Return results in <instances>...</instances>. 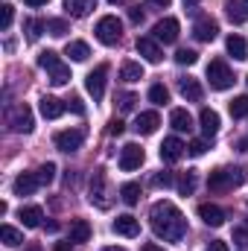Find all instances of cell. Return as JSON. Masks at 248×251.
Returning a JSON list of instances; mask_svg holds the SVG:
<instances>
[{
	"instance_id": "7a4b0ae2",
	"label": "cell",
	"mask_w": 248,
	"mask_h": 251,
	"mask_svg": "<svg viewBox=\"0 0 248 251\" xmlns=\"http://www.w3.org/2000/svg\"><path fill=\"white\" fill-rule=\"evenodd\" d=\"M248 181V170L246 167H219V170H213L210 176H207V187L213 190V193H225V190H234L240 187V184H246Z\"/></svg>"
},
{
	"instance_id": "7bdbcfd3",
	"label": "cell",
	"mask_w": 248,
	"mask_h": 251,
	"mask_svg": "<svg viewBox=\"0 0 248 251\" xmlns=\"http://www.w3.org/2000/svg\"><path fill=\"white\" fill-rule=\"evenodd\" d=\"M134 102H137V97H134V94H120V97H117L120 111H131V108H134Z\"/></svg>"
},
{
	"instance_id": "9c48e42d",
	"label": "cell",
	"mask_w": 248,
	"mask_h": 251,
	"mask_svg": "<svg viewBox=\"0 0 248 251\" xmlns=\"http://www.w3.org/2000/svg\"><path fill=\"white\" fill-rule=\"evenodd\" d=\"M178 21L175 18H161L155 26H152V32H155V41H164V44H175L178 41Z\"/></svg>"
},
{
	"instance_id": "3957f363",
	"label": "cell",
	"mask_w": 248,
	"mask_h": 251,
	"mask_svg": "<svg viewBox=\"0 0 248 251\" xmlns=\"http://www.w3.org/2000/svg\"><path fill=\"white\" fill-rule=\"evenodd\" d=\"M94 35H97V41H99V44L114 47V44L123 38V24L117 21V15H105V18H99V21H97Z\"/></svg>"
},
{
	"instance_id": "1f68e13d",
	"label": "cell",
	"mask_w": 248,
	"mask_h": 251,
	"mask_svg": "<svg viewBox=\"0 0 248 251\" xmlns=\"http://www.w3.org/2000/svg\"><path fill=\"white\" fill-rule=\"evenodd\" d=\"M59 64H62V59H59L56 50H44V53L38 56V67H44V70H56Z\"/></svg>"
},
{
	"instance_id": "5bb4252c",
	"label": "cell",
	"mask_w": 248,
	"mask_h": 251,
	"mask_svg": "<svg viewBox=\"0 0 248 251\" xmlns=\"http://www.w3.org/2000/svg\"><path fill=\"white\" fill-rule=\"evenodd\" d=\"M198 216H201V222L210 225V228L225 225V210H222L219 204H198Z\"/></svg>"
},
{
	"instance_id": "8992f818",
	"label": "cell",
	"mask_w": 248,
	"mask_h": 251,
	"mask_svg": "<svg viewBox=\"0 0 248 251\" xmlns=\"http://www.w3.org/2000/svg\"><path fill=\"white\" fill-rule=\"evenodd\" d=\"M105 79H108V64H97V67L88 73L85 88H88V94H91L94 100H102V97H105Z\"/></svg>"
},
{
	"instance_id": "11a10c76",
	"label": "cell",
	"mask_w": 248,
	"mask_h": 251,
	"mask_svg": "<svg viewBox=\"0 0 248 251\" xmlns=\"http://www.w3.org/2000/svg\"><path fill=\"white\" fill-rule=\"evenodd\" d=\"M196 3H198V0H184V6H187V9H193Z\"/></svg>"
},
{
	"instance_id": "f1b7e54d",
	"label": "cell",
	"mask_w": 248,
	"mask_h": 251,
	"mask_svg": "<svg viewBox=\"0 0 248 251\" xmlns=\"http://www.w3.org/2000/svg\"><path fill=\"white\" fill-rule=\"evenodd\" d=\"M0 240H3V246H24V234L18 228H12V225L0 228Z\"/></svg>"
},
{
	"instance_id": "4dcf8cb0",
	"label": "cell",
	"mask_w": 248,
	"mask_h": 251,
	"mask_svg": "<svg viewBox=\"0 0 248 251\" xmlns=\"http://www.w3.org/2000/svg\"><path fill=\"white\" fill-rule=\"evenodd\" d=\"M231 117L234 120H243V117H248V94H243V97H237V100H231Z\"/></svg>"
},
{
	"instance_id": "ba28073f",
	"label": "cell",
	"mask_w": 248,
	"mask_h": 251,
	"mask_svg": "<svg viewBox=\"0 0 248 251\" xmlns=\"http://www.w3.org/2000/svg\"><path fill=\"white\" fill-rule=\"evenodd\" d=\"M143 161H146V152H143L137 143H125L123 149H120V170H123V173H134V170H140Z\"/></svg>"
},
{
	"instance_id": "f907efd6",
	"label": "cell",
	"mask_w": 248,
	"mask_h": 251,
	"mask_svg": "<svg viewBox=\"0 0 248 251\" xmlns=\"http://www.w3.org/2000/svg\"><path fill=\"white\" fill-rule=\"evenodd\" d=\"M149 3H152V6H161V9H167V6H170L173 0H149Z\"/></svg>"
},
{
	"instance_id": "b9f144b4",
	"label": "cell",
	"mask_w": 248,
	"mask_h": 251,
	"mask_svg": "<svg viewBox=\"0 0 248 251\" xmlns=\"http://www.w3.org/2000/svg\"><path fill=\"white\" fill-rule=\"evenodd\" d=\"M187 152H190L193 158H198V155H204V152H207V137H204V140H190V146H187Z\"/></svg>"
},
{
	"instance_id": "603a6c76",
	"label": "cell",
	"mask_w": 248,
	"mask_h": 251,
	"mask_svg": "<svg viewBox=\"0 0 248 251\" xmlns=\"http://www.w3.org/2000/svg\"><path fill=\"white\" fill-rule=\"evenodd\" d=\"M225 47H228V53H231L237 62H246V59H248V44H246V38H243V35H228Z\"/></svg>"
},
{
	"instance_id": "4fadbf2b",
	"label": "cell",
	"mask_w": 248,
	"mask_h": 251,
	"mask_svg": "<svg viewBox=\"0 0 248 251\" xmlns=\"http://www.w3.org/2000/svg\"><path fill=\"white\" fill-rule=\"evenodd\" d=\"M193 35H196L198 41L210 44V41L219 35V24H216L213 18H198V21H196V26H193Z\"/></svg>"
},
{
	"instance_id": "9a60e30c",
	"label": "cell",
	"mask_w": 248,
	"mask_h": 251,
	"mask_svg": "<svg viewBox=\"0 0 248 251\" xmlns=\"http://www.w3.org/2000/svg\"><path fill=\"white\" fill-rule=\"evenodd\" d=\"M178 91H181V97H184L187 102H198V100L204 97L198 79H193V76H181V79H178Z\"/></svg>"
},
{
	"instance_id": "ffe728a7",
	"label": "cell",
	"mask_w": 248,
	"mask_h": 251,
	"mask_svg": "<svg viewBox=\"0 0 248 251\" xmlns=\"http://www.w3.org/2000/svg\"><path fill=\"white\" fill-rule=\"evenodd\" d=\"M18 219L24 222V228H38L41 219H44V210H41L38 204H26V207L18 210Z\"/></svg>"
},
{
	"instance_id": "9f6ffc18",
	"label": "cell",
	"mask_w": 248,
	"mask_h": 251,
	"mask_svg": "<svg viewBox=\"0 0 248 251\" xmlns=\"http://www.w3.org/2000/svg\"><path fill=\"white\" fill-rule=\"evenodd\" d=\"M240 149H243V152H248V137L243 140V143H240Z\"/></svg>"
},
{
	"instance_id": "60d3db41",
	"label": "cell",
	"mask_w": 248,
	"mask_h": 251,
	"mask_svg": "<svg viewBox=\"0 0 248 251\" xmlns=\"http://www.w3.org/2000/svg\"><path fill=\"white\" fill-rule=\"evenodd\" d=\"M152 184H155V187H173V184H175V178H173V173H167V170H164V173H155V178H152Z\"/></svg>"
},
{
	"instance_id": "277c9868",
	"label": "cell",
	"mask_w": 248,
	"mask_h": 251,
	"mask_svg": "<svg viewBox=\"0 0 248 251\" xmlns=\"http://www.w3.org/2000/svg\"><path fill=\"white\" fill-rule=\"evenodd\" d=\"M207 82H210L213 91H228L234 85V70L222 59H213V62L207 64Z\"/></svg>"
},
{
	"instance_id": "8d00e7d4",
	"label": "cell",
	"mask_w": 248,
	"mask_h": 251,
	"mask_svg": "<svg viewBox=\"0 0 248 251\" xmlns=\"http://www.w3.org/2000/svg\"><path fill=\"white\" fill-rule=\"evenodd\" d=\"M41 29H47V21H26V38L29 41H38Z\"/></svg>"
},
{
	"instance_id": "7c38bea8",
	"label": "cell",
	"mask_w": 248,
	"mask_h": 251,
	"mask_svg": "<svg viewBox=\"0 0 248 251\" xmlns=\"http://www.w3.org/2000/svg\"><path fill=\"white\" fill-rule=\"evenodd\" d=\"M38 187H41V178H38V173H21V176L15 178V184H12L15 196H32Z\"/></svg>"
},
{
	"instance_id": "44dd1931",
	"label": "cell",
	"mask_w": 248,
	"mask_h": 251,
	"mask_svg": "<svg viewBox=\"0 0 248 251\" xmlns=\"http://www.w3.org/2000/svg\"><path fill=\"white\" fill-rule=\"evenodd\" d=\"M198 123H201V131H204V137L210 140L216 131H219V114L213 111V108H201V114H198Z\"/></svg>"
},
{
	"instance_id": "74e56055",
	"label": "cell",
	"mask_w": 248,
	"mask_h": 251,
	"mask_svg": "<svg viewBox=\"0 0 248 251\" xmlns=\"http://www.w3.org/2000/svg\"><path fill=\"white\" fill-rule=\"evenodd\" d=\"M196 59H198V53H196V50H178V53H175V62L181 64V67L196 64Z\"/></svg>"
},
{
	"instance_id": "bcb514c9",
	"label": "cell",
	"mask_w": 248,
	"mask_h": 251,
	"mask_svg": "<svg viewBox=\"0 0 248 251\" xmlns=\"http://www.w3.org/2000/svg\"><path fill=\"white\" fill-rule=\"evenodd\" d=\"M234 243L248 246V231H246V228H237V231H234Z\"/></svg>"
},
{
	"instance_id": "f35d334b",
	"label": "cell",
	"mask_w": 248,
	"mask_h": 251,
	"mask_svg": "<svg viewBox=\"0 0 248 251\" xmlns=\"http://www.w3.org/2000/svg\"><path fill=\"white\" fill-rule=\"evenodd\" d=\"M12 18H15V9L9 3H3L0 6V29H9L12 26Z\"/></svg>"
},
{
	"instance_id": "c3c4849f",
	"label": "cell",
	"mask_w": 248,
	"mask_h": 251,
	"mask_svg": "<svg viewBox=\"0 0 248 251\" xmlns=\"http://www.w3.org/2000/svg\"><path fill=\"white\" fill-rule=\"evenodd\" d=\"M128 18H131V24H140V21H143V12H140V9H131Z\"/></svg>"
},
{
	"instance_id": "ee69618b",
	"label": "cell",
	"mask_w": 248,
	"mask_h": 251,
	"mask_svg": "<svg viewBox=\"0 0 248 251\" xmlns=\"http://www.w3.org/2000/svg\"><path fill=\"white\" fill-rule=\"evenodd\" d=\"M67 108H73L76 114H85V105H82V100H79V97H70V100H67Z\"/></svg>"
},
{
	"instance_id": "ab89813d",
	"label": "cell",
	"mask_w": 248,
	"mask_h": 251,
	"mask_svg": "<svg viewBox=\"0 0 248 251\" xmlns=\"http://www.w3.org/2000/svg\"><path fill=\"white\" fill-rule=\"evenodd\" d=\"M38 178H41V184H50L53 178H56V164H44V167H38Z\"/></svg>"
},
{
	"instance_id": "52a82bcc",
	"label": "cell",
	"mask_w": 248,
	"mask_h": 251,
	"mask_svg": "<svg viewBox=\"0 0 248 251\" xmlns=\"http://www.w3.org/2000/svg\"><path fill=\"white\" fill-rule=\"evenodd\" d=\"M91 204H97V207H111V193H108V181H105V176H102V170H97L94 173V181H91Z\"/></svg>"
},
{
	"instance_id": "680465c9",
	"label": "cell",
	"mask_w": 248,
	"mask_h": 251,
	"mask_svg": "<svg viewBox=\"0 0 248 251\" xmlns=\"http://www.w3.org/2000/svg\"><path fill=\"white\" fill-rule=\"evenodd\" d=\"M108 3H111V6H120V3H125V0H108Z\"/></svg>"
},
{
	"instance_id": "2e32d148",
	"label": "cell",
	"mask_w": 248,
	"mask_h": 251,
	"mask_svg": "<svg viewBox=\"0 0 248 251\" xmlns=\"http://www.w3.org/2000/svg\"><path fill=\"white\" fill-rule=\"evenodd\" d=\"M114 234H120V237H137L140 234V222L131 216V213H123V216H117L114 219Z\"/></svg>"
},
{
	"instance_id": "6da1fadb",
	"label": "cell",
	"mask_w": 248,
	"mask_h": 251,
	"mask_svg": "<svg viewBox=\"0 0 248 251\" xmlns=\"http://www.w3.org/2000/svg\"><path fill=\"white\" fill-rule=\"evenodd\" d=\"M149 225H152L155 237L164 240V243H181L184 234H187L184 213H181L173 201H167V199L152 204V210H149Z\"/></svg>"
},
{
	"instance_id": "e0dca14e",
	"label": "cell",
	"mask_w": 248,
	"mask_h": 251,
	"mask_svg": "<svg viewBox=\"0 0 248 251\" xmlns=\"http://www.w3.org/2000/svg\"><path fill=\"white\" fill-rule=\"evenodd\" d=\"M137 53H140L149 64H158L164 59V53H161V47H158L155 38H137Z\"/></svg>"
},
{
	"instance_id": "816d5d0a",
	"label": "cell",
	"mask_w": 248,
	"mask_h": 251,
	"mask_svg": "<svg viewBox=\"0 0 248 251\" xmlns=\"http://www.w3.org/2000/svg\"><path fill=\"white\" fill-rule=\"evenodd\" d=\"M140 251H164V249H161V246H155V243H146Z\"/></svg>"
},
{
	"instance_id": "d6a6232c",
	"label": "cell",
	"mask_w": 248,
	"mask_h": 251,
	"mask_svg": "<svg viewBox=\"0 0 248 251\" xmlns=\"http://www.w3.org/2000/svg\"><path fill=\"white\" fill-rule=\"evenodd\" d=\"M149 100H152L155 105H167V102H170V91H167L164 85H152V88H149Z\"/></svg>"
},
{
	"instance_id": "d590c367",
	"label": "cell",
	"mask_w": 248,
	"mask_h": 251,
	"mask_svg": "<svg viewBox=\"0 0 248 251\" xmlns=\"http://www.w3.org/2000/svg\"><path fill=\"white\" fill-rule=\"evenodd\" d=\"M47 32L56 35V38L67 35V21H62V18H50V21H47Z\"/></svg>"
},
{
	"instance_id": "30bf717a",
	"label": "cell",
	"mask_w": 248,
	"mask_h": 251,
	"mask_svg": "<svg viewBox=\"0 0 248 251\" xmlns=\"http://www.w3.org/2000/svg\"><path fill=\"white\" fill-rule=\"evenodd\" d=\"M82 140H85V131L82 128H64V131H59L53 137L56 149H62V152H76L82 146Z\"/></svg>"
},
{
	"instance_id": "8fae6325",
	"label": "cell",
	"mask_w": 248,
	"mask_h": 251,
	"mask_svg": "<svg viewBox=\"0 0 248 251\" xmlns=\"http://www.w3.org/2000/svg\"><path fill=\"white\" fill-rule=\"evenodd\" d=\"M184 152H187V143L178 140V137H167L161 143V161H167V164H175Z\"/></svg>"
},
{
	"instance_id": "ac0fdd59",
	"label": "cell",
	"mask_w": 248,
	"mask_h": 251,
	"mask_svg": "<svg viewBox=\"0 0 248 251\" xmlns=\"http://www.w3.org/2000/svg\"><path fill=\"white\" fill-rule=\"evenodd\" d=\"M158 126H161L158 111H143V114H137V120H134V131H137V134H155Z\"/></svg>"
},
{
	"instance_id": "6f0895ef",
	"label": "cell",
	"mask_w": 248,
	"mask_h": 251,
	"mask_svg": "<svg viewBox=\"0 0 248 251\" xmlns=\"http://www.w3.org/2000/svg\"><path fill=\"white\" fill-rule=\"evenodd\" d=\"M26 251H41V246H35V243H32V246H29Z\"/></svg>"
},
{
	"instance_id": "7dc6e473",
	"label": "cell",
	"mask_w": 248,
	"mask_h": 251,
	"mask_svg": "<svg viewBox=\"0 0 248 251\" xmlns=\"http://www.w3.org/2000/svg\"><path fill=\"white\" fill-rule=\"evenodd\" d=\"M204 251H228V243H222V240H210V246Z\"/></svg>"
},
{
	"instance_id": "4316f807",
	"label": "cell",
	"mask_w": 248,
	"mask_h": 251,
	"mask_svg": "<svg viewBox=\"0 0 248 251\" xmlns=\"http://www.w3.org/2000/svg\"><path fill=\"white\" fill-rule=\"evenodd\" d=\"M91 240V225L85 219H76L70 225V243H88Z\"/></svg>"
},
{
	"instance_id": "7402d4cb",
	"label": "cell",
	"mask_w": 248,
	"mask_h": 251,
	"mask_svg": "<svg viewBox=\"0 0 248 251\" xmlns=\"http://www.w3.org/2000/svg\"><path fill=\"white\" fill-rule=\"evenodd\" d=\"M64 9L73 18H88L97 9V0H64Z\"/></svg>"
},
{
	"instance_id": "484cf974",
	"label": "cell",
	"mask_w": 248,
	"mask_h": 251,
	"mask_svg": "<svg viewBox=\"0 0 248 251\" xmlns=\"http://www.w3.org/2000/svg\"><path fill=\"white\" fill-rule=\"evenodd\" d=\"M64 56H70L73 62H85V59L91 56V47H88L85 41H67V47H64Z\"/></svg>"
},
{
	"instance_id": "f5cc1de1",
	"label": "cell",
	"mask_w": 248,
	"mask_h": 251,
	"mask_svg": "<svg viewBox=\"0 0 248 251\" xmlns=\"http://www.w3.org/2000/svg\"><path fill=\"white\" fill-rule=\"evenodd\" d=\"M56 251H73L70 249V240H67V243H56Z\"/></svg>"
},
{
	"instance_id": "681fc988",
	"label": "cell",
	"mask_w": 248,
	"mask_h": 251,
	"mask_svg": "<svg viewBox=\"0 0 248 251\" xmlns=\"http://www.w3.org/2000/svg\"><path fill=\"white\" fill-rule=\"evenodd\" d=\"M24 3H26V6H32V9H38V6H47L50 0H24Z\"/></svg>"
},
{
	"instance_id": "d4e9b609",
	"label": "cell",
	"mask_w": 248,
	"mask_h": 251,
	"mask_svg": "<svg viewBox=\"0 0 248 251\" xmlns=\"http://www.w3.org/2000/svg\"><path fill=\"white\" fill-rule=\"evenodd\" d=\"M225 9H228V21H231V24L240 26V24H246L248 21V6L243 3V0H231Z\"/></svg>"
},
{
	"instance_id": "e575fe53",
	"label": "cell",
	"mask_w": 248,
	"mask_h": 251,
	"mask_svg": "<svg viewBox=\"0 0 248 251\" xmlns=\"http://www.w3.org/2000/svg\"><path fill=\"white\" fill-rule=\"evenodd\" d=\"M50 82L53 85H67L70 82V67L67 64H59L56 70H50Z\"/></svg>"
},
{
	"instance_id": "f546056e",
	"label": "cell",
	"mask_w": 248,
	"mask_h": 251,
	"mask_svg": "<svg viewBox=\"0 0 248 251\" xmlns=\"http://www.w3.org/2000/svg\"><path fill=\"white\" fill-rule=\"evenodd\" d=\"M120 199H123L128 207H131V204H137V201H140V184H137V181L123 184V187H120Z\"/></svg>"
},
{
	"instance_id": "d6986e66",
	"label": "cell",
	"mask_w": 248,
	"mask_h": 251,
	"mask_svg": "<svg viewBox=\"0 0 248 251\" xmlns=\"http://www.w3.org/2000/svg\"><path fill=\"white\" fill-rule=\"evenodd\" d=\"M64 108H67V105H64L62 100H56V97H41V105H38V111H41L44 120H56V117H62Z\"/></svg>"
},
{
	"instance_id": "836d02e7",
	"label": "cell",
	"mask_w": 248,
	"mask_h": 251,
	"mask_svg": "<svg viewBox=\"0 0 248 251\" xmlns=\"http://www.w3.org/2000/svg\"><path fill=\"white\" fill-rule=\"evenodd\" d=\"M178 190H181V196H193V190H196V173L193 170H187L178 178Z\"/></svg>"
},
{
	"instance_id": "f6af8a7d",
	"label": "cell",
	"mask_w": 248,
	"mask_h": 251,
	"mask_svg": "<svg viewBox=\"0 0 248 251\" xmlns=\"http://www.w3.org/2000/svg\"><path fill=\"white\" fill-rule=\"evenodd\" d=\"M108 131H111L114 137H120V134H123V131H125L123 120H117V117H114V120H111V126H108Z\"/></svg>"
},
{
	"instance_id": "5b68a950",
	"label": "cell",
	"mask_w": 248,
	"mask_h": 251,
	"mask_svg": "<svg viewBox=\"0 0 248 251\" xmlns=\"http://www.w3.org/2000/svg\"><path fill=\"white\" fill-rule=\"evenodd\" d=\"M6 123L12 131H18V134H29L32 128H35V117H32V111H29V105H15V108H9V114H6Z\"/></svg>"
},
{
	"instance_id": "91938a15",
	"label": "cell",
	"mask_w": 248,
	"mask_h": 251,
	"mask_svg": "<svg viewBox=\"0 0 248 251\" xmlns=\"http://www.w3.org/2000/svg\"><path fill=\"white\" fill-rule=\"evenodd\" d=\"M246 3H248V0H246Z\"/></svg>"
},
{
	"instance_id": "83f0119b",
	"label": "cell",
	"mask_w": 248,
	"mask_h": 251,
	"mask_svg": "<svg viewBox=\"0 0 248 251\" xmlns=\"http://www.w3.org/2000/svg\"><path fill=\"white\" fill-rule=\"evenodd\" d=\"M120 79H123V82H137V79H143V64L140 62H123Z\"/></svg>"
},
{
	"instance_id": "cb8c5ba5",
	"label": "cell",
	"mask_w": 248,
	"mask_h": 251,
	"mask_svg": "<svg viewBox=\"0 0 248 251\" xmlns=\"http://www.w3.org/2000/svg\"><path fill=\"white\" fill-rule=\"evenodd\" d=\"M170 126H173L175 131H190V128H193V117H190V111H187V108H173V114H170Z\"/></svg>"
},
{
	"instance_id": "db71d44e",
	"label": "cell",
	"mask_w": 248,
	"mask_h": 251,
	"mask_svg": "<svg viewBox=\"0 0 248 251\" xmlns=\"http://www.w3.org/2000/svg\"><path fill=\"white\" fill-rule=\"evenodd\" d=\"M102 251H125V249H120V246H105Z\"/></svg>"
}]
</instances>
